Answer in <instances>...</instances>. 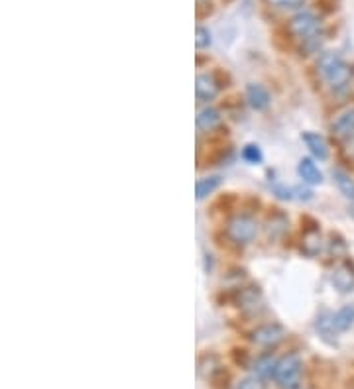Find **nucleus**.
Instances as JSON below:
<instances>
[{
  "label": "nucleus",
  "instance_id": "obj_18",
  "mask_svg": "<svg viewBox=\"0 0 354 389\" xmlns=\"http://www.w3.org/2000/svg\"><path fill=\"white\" fill-rule=\"evenodd\" d=\"M220 372V364L219 360L215 356H205L201 362H199V376L203 379H213L215 374Z\"/></svg>",
  "mask_w": 354,
  "mask_h": 389
},
{
  "label": "nucleus",
  "instance_id": "obj_14",
  "mask_svg": "<svg viewBox=\"0 0 354 389\" xmlns=\"http://www.w3.org/2000/svg\"><path fill=\"white\" fill-rule=\"evenodd\" d=\"M333 323L337 332H344L354 325V305H344L341 307L335 315H333Z\"/></svg>",
  "mask_w": 354,
  "mask_h": 389
},
{
  "label": "nucleus",
  "instance_id": "obj_4",
  "mask_svg": "<svg viewBox=\"0 0 354 389\" xmlns=\"http://www.w3.org/2000/svg\"><path fill=\"white\" fill-rule=\"evenodd\" d=\"M256 220L252 219V217H248V215H236L227 224V236H229V240L234 244H240V246L252 242L256 238Z\"/></svg>",
  "mask_w": 354,
  "mask_h": 389
},
{
  "label": "nucleus",
  "instance_id": "obj_11",
  "mask_svg": "<svg viewBox=\"0 0 354 389\" xmlns=\"http://www.w3.org/2000/svg\"><path fill=\"white\" fill-rule=\"evenodd\" d=\"M195 122H197V128H199V130H203V132H211V130H215L217 126H220L222 116H220V112L217 109H213V107H205V109L199 110Z\"/></svg>",
  "mask_w": 354,
  "mask_h": 389
},
{
  "label": "nucleus",
  "instance_id": "obj_6",
  "mask_svg": "<svg viewBox=\"0 0 354 389\" xmlns=\"http://www.w3.org/2000/svg\"><path fill=\"white\" fill-rule=\"evenodd\" d=\"M285 338V329L272 323V325H262L252 332V342L262 346V348H272L278 346L281 341Z\"/></svg>",
  "mask_w": 354,
  "mask_h": 389
},
{
  "label": "nucleus",
  "instance_id": "obj_7",
  "mask_svg": "<svg viewBox=\"0 0 354 389\" xmlns=\"http://www.w3.org/2000/svg\"><path fill=\"white\" fill-rule=\"evenodd\" d=\"M333 134L339 140H351L354 138V107H348L337 114V118L330 124Z\"/></svg>",
  "mask_w": 354,
  "mask_h": 389
},
{
  "label": "nucleus",
  "instance_id": "obj_15",
  "mask_svg": "<svg viewBox=\"0 0 354 389\" xmlns=\"http://www.w3.org/2000/svg\"><path fill=\"white\" fill-rule=\"evenodd\" d=\"M220 179L219 175H211V177H203V179H199L195 185V193H197V201H203V199H207L209 194H213L217 189L220 187Z\"/></svg>",
  "mask_w": 354,
  "mask_h": 389
},
{
  "label": "nucleus",
  "instance_id": "obj_8",
  "mask_svg": "<svg viewBox=\"0 0 354 389\" xmlns=\"http://www.w3.org/2000/svg\"><path fill=\"white\" fill-rule=\"evenodd\" d=\"M220 93V83L213 73H199L195 79V95L199 100H213Z\"/></svg>",
  "mask_w": 354,
  "mask_h": 389
},
{
  "label": "nucleus",
  "instance_id": "obj_22",
  "mask_svg": "<svg viewBox=\"0 0 354 389\" xmlns=\"http://www.w3.org/2000/svg\"><path fill=\"white\" fill-rule=\"evenodd\" d=\"M213 44V37H211V32H209L207 28H203V26H197L195 30V46L197 49H205L209 48Z\"/></svg>",
  "mask_w": 354,
  "mask_h": 389
},
{
  "label": "nucleus",
  "instance_id": "obj_12",
  "mask_svg": "<svg viewBox=\"0 0 354 389\" xmlns=\"http://www.w3.org/2000/svg\"><path fill=\"white\" fill-rule=\"evenodd\" d=\"M301 138H303L306 146L309 147V152H311L315 158L317 159L329 158V146H327V142H325L323 136L317 134V132H306Z\"/></svg>",
  "mask_w": 354,
  "mask_h": 389
},
{
  "label": "nucleus",
  "instance_id": "obj_9",
  "mask_svg": "<svg viewBox=\"0 0 354 389\" xmlns=\"http://www.w3.org/2000/svg\"><path fill=\"white\" fill-rule=\"evenodd\" d=\"M246 100H248V105H250L254 110H264L269 107L272 97H269L266 87L252 83V85L246 87Z\"/></svg>",
  "mask_w": 354,
  "mask_h": 389
},
{
  "label": "nucleus",
  "instance_id": "obj_16",
  "mask_svg": "<svg viewBox=\"0 0 354 389\" xmlns=\"http://www.w3.org/2000/svg\"><path fill=\"white\" fill-rule=\"evenodd\" d=\"M276 365H278V360L272 354H264V356H260L256 362H254V376L262 377V379L274 377Z\"/></svg>",
  "mask_w": 354,
  "mask_h": 389
},
{
  "label": "nucleus",
  "instance_id": "obj_20",
  "mask_svg": "<svg viewBox=\"0 0 354 389\" xmlns=\"http://www.w3.org/2000/svg\"><path fill=\"white\" fill-rule=\"evenodd\" d=\"M242 158H245L248 163H252V165H258V163H262V159H264V154H262L260 146H256V144H248V146L242 150Z\"/></svg>",
  "mask_w": 354,
  "mask_h": 389
},
{
  "label": "nucleus",
  "instance_id": "obj_3",
  "mask_svg": "<svg viewBox=\"0 0 354 389\" xmlns=\"http://www.w3.org/2000/svg\"><path fill=\"white\" fill-rule=\"evenodd\" d=\"M303 376V360L299 354H287L278 360L274 379L281 389H299Z\"/></svg>",
  "mask_w": 354,
  "mask_h": 389
},
{
  "label": "nucleus",
  "instance_id": "obj_10",
  "mask_svg": "<svg viewBox=\"0 0 354 389\" xmlns=\"http://www.w3.org/2000/svg\"><path fill=\"white\" fill-rule=\"evenodd\" d=\"M297 173L307 185H321L323 183V173L319 171L317 163L313 159L303 158L297 163Z\"/></svg>",
  "mask_w": 354,
  "mask_h": 389
},
{
  "label": "nucleus",
  "instance_id": "obj_19",
  "mask_svg": "<svg viewBox=\"0 0 354 389\" xmlns=\"http://www.w3.org/2000/svg\"><path fill=\"white\" fill-rule=\"evenodd\" d=\"M317 330L321 332L323 338H330L337 334V329H335V323H333V315L329 313H323V315L317 318Z\"/></svg>",
  "mask_w": 354,
  "mask_h": 389
},
{
  "label": "nucleus",
  "instance_id": "obj_17",
  "mask_svg": "<svg viewBox=\"0 0 354 389\" xmlns=\"http://www.w3.org/2000/svg\"><path fill=\"white\" fill-rule=\"evenodd\" d=\"M333 179L337 183L339 191H341L348 201H354V179L344 170L333 171Z\"/></svg>",
  "mask_w": 354,
  "mask_h": 389
},
{
  "label": "nucleus",
  "instance_id": "obj_1",
  "mask_svg": "<svg viewBox=\"0 0 354 389\" xmlns=\"http://www.w3.org/2000/svg\"><path fill=\"white\" fill-rule=\"evenodd\" d=\"M317 69L319 75L323 77V81L333 89H342V87L348 85L351 79H353V67L335 51L321 53V57L317 60Z\"/></svg>",
  "mask_w": 354,
  "mask_h": 389
},
{
  "label": "nucleus",
  "instance_id": "obj_5",
  "mask_svg": "<svg viewBox=\"0 0 354 389\" xmlns=\"http://www.w3.org/2000/svg\"><path fill=\"white\" fill-rule=\"evenodd\" d=\"M330 283L339 293L354 291V264L351 260H342L330 269Z\"/></svg>",
  "mask_w": 354,
  "mask_h": 389
},
{
  "label": "nucleus",
  "instance_id": "obj_13",
  "mask_svg": "<svg viewBox=\"0 0 354 389\" xmlns=\"http://www.w3.org/2000/svg\"><path fill=\"white\" fill-rule=\"evenodd\" d=\"M301 250L303 254L313 257L323 250V238H321V232L317 228H311L303 234V240H301Z\"/></svg>",
  "mask_w": 354,
  "mask_h": 389
},
{
  "label": "nucleus",
  "instance_id": "obj_21",
  "mask_svg": "<svg viewBox=\"0 0 354 389\" xmlns=\"http://www.w3.org/2000/svg\"><path fill=\"white\" fill-rule=\"evenodd\" d=\"M234 389H266V383H264L262 377L248 376V377H242L240 381H236Z\"/></svg>",
  "mask_w": 354,
  "mask_h": 389
},
{
  "label": "nucleus",
  "instance_id": "obj_23",
  "mask_svg": "<svg viewBox=\"0 0 354 389\" xmlns=\"http://www.w3.org/2000/svg\"><path fill=\"white\" fill-rule=\"evenodd\" d=\"M274 8H280V10H293V8H299L306 4V0H268Z\"/></svg>",
  "mask_w": 354,
  "mask_h": 389
},
{
  "label": "nucleus",
  "instance_id": "obj_2",
  "mask_svg": "<svg viewBox=\"0 0 354 389\" xmlns=\"http://www.w3.org/2000/svg\"><path fill=\"white\" fill-rule=\"evenodd\" d=\"M290 32L306 44L307 49L321 46V20L313 12H297L290 20Z\"/></svg>",
  "mask_w": 354,
  "mask_h": 389
}]
</instances>
